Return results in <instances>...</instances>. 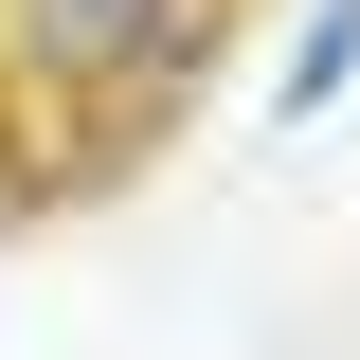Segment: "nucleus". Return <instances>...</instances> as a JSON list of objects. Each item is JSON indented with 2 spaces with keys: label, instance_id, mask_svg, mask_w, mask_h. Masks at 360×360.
Instances as JSON below:
<instances>
[{
  "label": "nucleus",
  "instance_id": "obj_1",
  "mask_svg": "<svg viewBox=\"0 0 360 360\" xmlns=\"http://www.w3.org/2000/svg\"><path fill=\"white\" fill-rule=\"evenodd\" d=\"M198 37H217V0H0V90H37V108H72V90H180Z\"/></svg>",
  "mask_w": 360,
  "mask_h": 360
},
{
  "label": "nucleus",
  "instance_id": "obj_2",
  "mask_svg": "<svg viewBox=\"0 0 360 360\" xmlns=\"http://www.w3.org/2000/svg\"><path fill=\"white\" fill-rule=\"evenodd\" d=\"M360 90V0H307V37H288V72H270V108L307 127V108H342Z\"/></svg>",
  "mask_w": 360,
  "mask_h": 360
}]
</instances>
